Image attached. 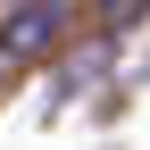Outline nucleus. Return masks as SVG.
I'll list each match as a JSON object with an SVG mask.
<instances>
[{
  "label": "nucleus",
  "instance_id": "obj_1",
  "mask_svg": "<svg viewBox=\"0 0 150 150\" xmlns=\"http://www.w3.org/2000/svg\"><path fill=\"white\" fill-rule=\"evenodd\" d=\"M50 33H59V8H17V17H0V59H25V50H50Z\"/></svg>",
  "mask_w": 150,
  "mask_h": 150
},
{
  "label": "nucleus",
  "instance_id": "obj_2",
  "mask_svg": "<svg viewBox=\"0 0 150 150\" xmlns=\"http://www.w3.org/2000/svg\"><path fill=\"white\" fill-rule=\"evenodd\" d=\"M150 8V0H100V17H108V25H125V17H142Z\"/></svg>",
  "mask_w": 150,
  "mask_h": 150
}]
</instances>
